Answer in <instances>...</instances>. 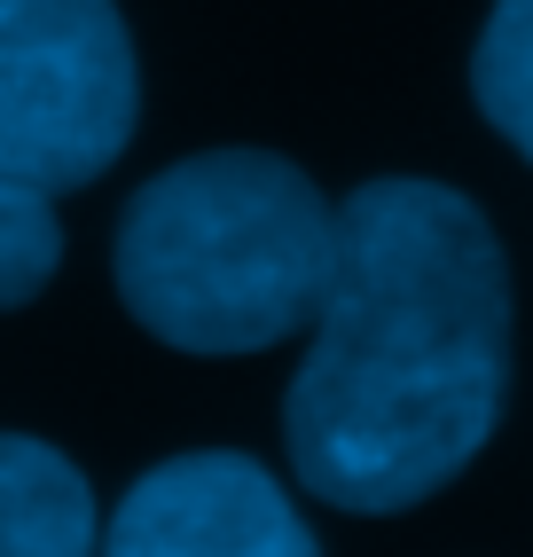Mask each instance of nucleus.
<instances>
[{"label": "nucleus", "instance_id": "f257e3e1", "mask_svg": "<svg viewBox=\"0 0 533 557\" xmlns=\"http://www.w3.org/2000/svg\"><path fill=\"white\" fill-rule=\"evenodd\" d=\"M503 400L510 268L486 212L447 181H361L337 205L330 283L283 393L298 487L354 518L416 510L471 471Z\"/></svg>", "mask_w": 533, "mask_h": 557}, {"label": "nucleus", "instance_id": "f03ea898", "mask_svg": "<svg viewBox=\"0 0 533 557\" xmlns=\"http://www.w3.org/2000/svg\"><path fill=\"white\" fill-rule=\"evenodd\" d=\"M337 205L275 150H204L149 173L119 220L126 314L173 354H266L322 307Z\"/></svg>", "mask_w": 533, "mask_h": 557}, {"label": "nucleus", "instance_id": "7ed1b4c3", "mask_svg": "<svg viewBox=\"0 0 533 557\" xmlns=\"http://www.w3.org/2000/svg\"><path fill=\"white\" fill-rule=\"evenodd\" d=\"M141 71L119 0H0V181L87 189L126 158Z\"/></svg>", "mask_w": 533, "mask_h": 557}, {"label": "nucleus", "instance_id": "20e7f679", "mask_svg": "<svg viewBox=\"0 0 533 557\" xmlns=\"http://www.w3.org/2000/svg\"><path fill=\"white\" fill-rule=\"evenodd\" d=\"M95 557H322L307 510L236 448L165 456L95 527Z\"/></svg>", "mask_w": 533, "mask_h": 557}, {"label": "nucleus", "instance_id": "39448f33", "mask_svg": "<svg viewBox=\"0 0 533 557\" xmlns=\"http://www.w3.org/2000/svg\"><path fill=\"white\" fill-rule=\"evenodd\" d=\"M87 471L32 432H0V557H95Z\"/></svg>", "mask_w": 533, "mask_h": 557}, {"label": "nucleus", "instance_id": "423d86ee", "mask_svg": "<svg viewBox=\"0 0 533 557\" xmlns=\"http://www.w3.org/2000/svg\"><path fill=\"white\" fill-rule=\"evenodd\" d=\"M471 95L486 126L533 165V0H494L471 48Z\"/></svg>", "mask_w": 533, "mask_h": 557}, {"label": "nucleus", "instance_id": "0eeeda50", "mask_svg": "<svg viewBox=\"0 0 533 557\" xmlns=\"http://www.w3.org/2000/svg\"><path fill=\"white\" fill-rule=\"evenodd\" d=\"M55 259H63L55 197L0 181V314H16V307L40 299V290L55 283Z\"/></svg>", "mask_w": 533, "mask_h": 557}]
</instances>
